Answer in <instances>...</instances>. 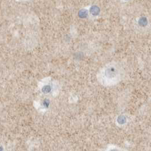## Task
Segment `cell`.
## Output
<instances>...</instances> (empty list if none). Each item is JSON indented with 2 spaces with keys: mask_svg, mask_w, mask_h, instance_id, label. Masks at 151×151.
Listing matches in <instances>:
<instances>
[{
  "mask_svg": "<svg viewBox=\"0 0 151 151\" xmlns=\"http://www.w3.org/2000/svg\"><path fill=\"white\" fill-rule=\"evenodd\" d=\"M51 91H52V87L49 85H46L42 88V91L46 94L50 93Z\"/></svg>",
  "mask_w": 151,
  "mask_h": 151,
  "instance_id": "obj_1",
  "label": "cell"
},
{
  "mask_svg": "<svg viewBox=\"0 0 151 151\" xmlns=\"http://www.w3.org/2000/svg\"><path fill=\"white\" fill-rule=\"evenodd\" d=\"M87 15V12L86 10L85 9H82L81 10L79 13V15L81 17V18H84L86 17Z\"/></svg>",
  "mask_w": 151,
  "mask_h": 151,
  "instance_id": "obj_2",
  "label": "cell"
},
{
  "mask_svg": "<svg viewBox=\"0 0 151 151\" xmlns=\"http://www.w3.org/2000/svg\"><path fill=\"white\" fill-rule=\"evenodd\" d=\"M98 11H99L98 8L95 7V6L92 7L91 9V12L93 14H98Z\"/></svg>",
  "mask_w": 151,
  "mask_h": 151,
  "instance_id": "obj_3",
  "label": "cell"
},
{
  "mask_svg": "<svg viewBox=\"0 0 151 151\" xmlns=\"http://www.w3.org/2000/svg\"><path fill=\"white\" fill-rule=\"evenodd\" d=\"M50 105V102L47 99H45L44 101V106L46 107H48Z\"/></svg>",
  "mask_w": 151,
  "mask_h": 151,
  "instance_id": "obj_4",
  "label": "cell"
}]
</instances>
